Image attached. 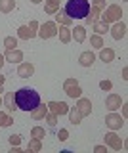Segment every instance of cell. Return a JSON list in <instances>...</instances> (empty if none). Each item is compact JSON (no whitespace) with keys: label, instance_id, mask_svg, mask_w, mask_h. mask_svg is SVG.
<instances>
[{"label":"cell","instance_id":"1","mask_svg":"<svg viewBox=\"0 0 128 153\" xmlns=\"http://www.w3.org/2000/svg\"><path fill=\"white\" fill-rule=\"evenodd\" d=\"M40 103V96L33 88H19L16 92V105L21 111H33Z\"/></svg>","mask_w":128,"mask_h":153},{"label":"cell","instance_id":"2","mask_svg":"<svg viewBox=\"0 0 128 153\" xmlns=\"http://www.w3.org/2000/svg\"><path fill=\"white\" fill-rule=\"evenodd\" d=\"M63 10L71 19H84L90 12V2L88 0H69Z\"/></svg>","mask_w":128,"mask_h":153},{"label":"cell","instance_id":"3","mask_svg":"<svg viewBox=\"0 0 128 153\" xmlns=\"http://www.w3.org/2000/svg\"><path fill=\"white\" fill-rule=\"evenodd\" d=\"M121 16H122L121 6L109 4V6H105V10L99 13V19H101L103 23H107V25H111V23H115V21H121Z\"/></svg>","mask_w":128,"mask_h":153},{"label":"cell","instance_id":"4","mask_svg":"<svg viewBox=\"0 0 128 153\" xmlns=\"http://www.w3.org/2000/svg\"><path fill=\"white\" fill-rule=\"evenodd\" d=\"M63 92L69 96V98H73V100H77L82 96V88H80V84H78V80L77 79H65V82H63Z\"/></svg>","mask_w":128,"mask_h":153},{"label":"cell","instance_id":"5","mask_svg":"<svg viewBox=\"0 0 128 153\" xmlns=\"http://www.w3.org/2000/svg\"><path fill=\"white\" fill-rule=\"evenodd\" d=\"M36 36H40L42 40H48V38L58 36V23H55V21H46V23H42V25L38 27Z\"/></svg>","mask_w":128,"mask_h":153},{"label":"cell","instance_id":"6","mask_svg":"<svg viewBox=\"0 0 128 153\" xmlns=\"http://www.w3.org/2000/svg\"><path fill=\"white\" fill-rule=\"evenodd\" d=\"M103 143H105L107 147H111V149H115V151H121L122 147H124V142L121 140V136H118V134H115V130H111V132L105 134Z\"/></svg>","mask_w":128,"mask_h":153},{"label":"cell","instance_id":"7","mask_svg":"<svg viewBox=\"0 0 128 153\" xmlns=\"http://www.w3.org/2000/svg\"><path fill=\"white\" fill-rule=\"evenodd\" d=\"M105 124H107L109 130H121V128L124 126V119H122L118 113L111 111V113L105 115Z\"/></svg>","mask_w":128,"mask_h":153},{"label":"cell","instance_id":"8","mask_svg":"<svg viewBox=\"0 0 128 153\" xmlns=\"http://www.w3.org/2000/svg\"><path fill=\"white\" fill-rule=\"evenodd\" d=\"M109 31H111V36L115 40H121V38L126 36V23L124 21H115L109 25Z\"/></svg>","mask_w":128,"mask_h":153},{"label":"cell","instance_id":"9","mask_svg":"<svg viewBox=\"0 0 128 153\" xmlns=\"http://www.w3.org/2000/svg\"><path fill=\"white\" fill-rule=\"evenodd\" d=\"M75 107L78 109V113L82 115V119L90 117V113H92V102H90L88 98H82V96L77 98V105H75Z\"/></svg>","mask_w":128,"mask_h":153},{"label":"cell","instance_id":"10","mask_svg":"<svg viewBox=\"0 0 128 153\" xmlns=\"http://www.w3.org/2000/svg\"><path fill=\"white\" fill-rule=\"evenodd\" d=\"M121 105H122V98L118 94H115V92H111L105 98V107L109 109V111H117Z\"/></svg>","mask_w":128,"mask_h":153},{"label":"cell","instance_id":"11","mask_svg":"<svg viewBox=\"0 0 128 153\" xmlns=\"http://www.w3.org/2000/svg\"><path fill=\"white\" fill-rule=\"evenodd\" d=\"M46 105H48V111L55 113L58 117L67 115V111H69V105L65 103V102H50V103H46Z\"/></svg>","mask_w":128,"mask_h":153},{"label":"cell","instance_id":"12","mask_svg":"<svg viewBox=\"0 0 128 153\" xmlns=\"http://www.w3.org/2000/svg\"><path fill=\"white\" fill-rule=\"evenodd\" d=\"M17 75H19L21 79H29V76L35 75V65L29 63V61H21L19 67H17Z\"/></svg>","mask_w":128,"mask_h":153},{"label":"cell","instance_id":"13","mask_svg":"<svg viewBox=\"0 0 128 153\" xmlns=\"http://www.w3.org/2000/svg\"><path fill=\"white\" fill-rule=\"evenodd\" d=\"M4 59L10 61V63H21L23 61V52L21 50H6V54H4Z\"/></svg>","mask_w":128,"mask_h":153},{"label":"cell","instance_id":"14","mask_svg":"<svg viewBox=\"0 0 128 153\" xmlns=\"http://www.w3.org/2000/svg\"><path fill=\"white\" fill-rule=\"evenodd\" d=\"M94 61H96V54H94V52H90V50L82 52V54L78 56V63L82 65V67H92Z\"/></svg>","mask_w":128,"mask_h":153},{"label":"cell","instance_id":"15","mask_svg":"<svg viewBox=\"0 0 128 153\" xmlns=\"http://www.w3.org/2000/svg\"><path fill=\"white\" fill-rule=\"evenodd\" d=\"M2 105L8 109V113H13L17 109V105H16V94H13V92H6V96H4V100H2Z\"/></svg>","mask_w":128,"mask_h":153},{"label":"cell","instance_id":"16","mask_svg":"<svg viewBox=\"0 0 128 153\" xmlns=\"http://www.w3.org/2000/svg\"><path fill=\"white\" fill-rule=\"evenodd\" d=\"M29 113H31V117L35 119V121H42V119H44V115L48 113V105H46V103H38V105H36L33 111H29Z\"/></svg>","mask_w":128,"mask_h":153},{"label":"cell","instance_id":"17","mask_svg":"<svg viewBox=\"0 0 128 153\" xmlns=\"http://www.w3.org/2000/svg\"><path fill=\"white\" fill-rule=\"evenodd\" d=\"M99 59H101L103 63H111V61L115 59V50H113V48H107V46L99 48Z\"/></svg>","mask_w":128,"mask_h":153},{"label":"cell","instance_id":"18","mask_svg":"<svg viewBox=\"0 0 128 153\" xmlns=\"http://www.w3.org/2000/svg\"><path fill=\"white\" fill-rule=\"evenodd\" d=\"M58 35H59V40L63 42V44H69V42L73 40V36H71V29L67 25H59L58 27Z\"/></svg>","mask_w":128,"mask_h":153},{"label":"cell","instance_id":"19","mask_svg":"<svg viewBox=\"0 0 128 153\" xmlns=\"http://www.w3.org/2000/svg\"><path fill=\"white\" fill-rule=\"evenodd\" d=\"M71 36H73L77 42H84L86 40V27L77 25L75 29H71Z\"/></svg>","mask_w":128,"mask_h":153},{"label":"cell","instance_id":"20","mask_svg":"<svg viewBox=\"0 0 128 153\" xmlns=\"http://www.w3.org/2000/svg\"><path fill=\"white\" fill-rule=\"evenodd\" d=\"M54 16H55V23H59V25H67L69 27L71 23H73V19H71L67 13H65V10H61V8L54 13Z\"/></svg>","mask_w":128,"mask_h":153},{"label":"cell","instance_id":"21","mask_svg":"<svg viewBox=\"0 0 128 153\" xmlns=\"http://www.w3.org/2000/svg\"><path fill=\"white\" fill-rule=\"evenodd\" d=\"M59 4H61V0H44V12L48 16H54L59 10Z\"/></svg>","mask_w":128,"mask_h":153},{"label":"cell","instance_id":"22","mask_svg":"<svg viewBox=\"0 0 128 153\" xmlns=\"http://www.w3.org/2000/svg\"><path fill=\"white\" fill-rule=\"evenodd\" d=\"M90 27H92V31L96 33V35H105V33L109 31V25H107V23H103L101 19H99V21H96V23H92Z\"/></svg>","mask_w":128,"mask_h":153},{"label":"cell","instance_id":"23","mask_svg":"<svg viewBox=\"0 0 128 153\" xmlns=\"http://www.w3.org/2000/svg\"><path fill=\"white\" fill-rule=\"evenodd\" d=\"M99 10H96V8H92L90 6V12H88V16L84 17V21H86V25H92V23H96V21H99Z\"/></svg>","mask_w":128,"mask_h":153},{"label":"cell","instance_id":"24","mask_svg":"<svg viewBox=\"0 0 128 153\" xmlns=\"http://www.w3.org/2000/svg\"><path fill=\"white\" fill-rule=\"evenodd\" d=\"M27 151H33V153L42 151V140H38V138H31L29 143H27Z\"/></svg>","mask_w":128,"mask_h":153},{"label":"cell","instance_id":"25","mask_svg":"<svg viewBox=\"0 0 128 153\" xmlns=\"http://www.w3.org/2000/svg\"><path fill=\"white\" fill-rule=\"evenodd\" d=\"M67 115H69V121L73 123V124H80V121H82V115L78 113V109H77V107H69Z\"/></svg>","mask_w":128,"mask_h":153},{"label":"cell","instance_id":"26","mask_svg":"<svg viewBox=\"0 0 128 153\" xmlns=\"http://www.w3.org/2000/svg\"><path fill=\"white\" fill-rule=\"evenodd\" d=\"M16 8V0H0V12L2 13H10Z\"/></svg>","mask_w":128,"mask_h":153},{"label":"cell","instance_id":"27","mask_svg":"<svg viewBox=\"0 0 128 153\" xmlns=\"http://www.w3.org/2000/svg\"><path fill=\"white\" fill-rule=\"evenodd\" d=\"M17 38H23V40H29V38H35V35L31 33V29L27 25H21L17 29Z\"/></svg>","mask_w":128,"mask_h":153},{"label":"cell","instance_id":"28","mask_svg":"<svg viewBox=\"0 0 128 153\" xmlns=\"http://www.w3.org/2000/svg\"><path fill=\"white\" fill-rule=\"evenodd\" d=\"M13 124V117L10 113H6V111H0V126H4V128H8V126H12Z\"/></svg>","mask_w":128,"mask_h":153},{"label":"cell","instance_id":"29","mask_svg":"<svg viewBox=\"0 0 128 153\" xmlns=\"http://www.w3.org/2000/svg\"><path fill=\"white\" fill-rule=\"evenodd\" d=\"M90 44H92L94 50H99V48H103V46H105V44H103V38H101V35H96V33H94V35L90 36Z\"/></svg>","mask_w":128,"mask_h":153},{"label":"cell","instance_id":"30","mask_svg":"<svg viewBox=\"0 0 128 153\" xmlns=\"http://www.w3.org/2000/svg\"><path fill=\"white\" fill-rule=\"evenodd\" d=\"M4 48L6 50H16L17 48V36H6L4 38Z\"/></svg>","mask_w":128,"mask_h":153},{"label":"cell","instance_id":"31","mask_svg":"<svg viewBox=\"0 0 128 153\" xmlns=\"http://www.w3.org/2000/svg\"><path fill=\"white\" fill-rule=\"evenodd\" d=\"M44 136H46V130L42 126H33L31 128V138H38V140H42Z\"/></svg>","mask_w":128,"mask_h":153},{"label":"cell","instance_id":"32","mask_svg":"<svg viewBox=\"0 0 128 153\" xmlns=\"http://www.w3.org/2000/svg\"><path fill=\"white\" fill-rule=\"evenodd\" d=\"M44 121L50 124V126H55V124H58V115L55 113H52V111H48L44 115Z\"/></svg>","mask_w":128,"mask_h":153},{"label":"cell","instance_id":"33","mask_svg":"<svg viewBox=\"0 0 128 153\" xmlns=\"http://www.w3.org/2000/svg\"><path fill=\"white\" fill-rule=\"evenodd\" d=\"M105 0H92V8H96V10H99V12H103L105 10Z\"/></svg>","mask_w":128,"mask_h":153},{"label":"cell","instance_id":"34","mask_svg":"<svg viewBox=\"0 0 128 153\" xmlns=\"http://www.w3.org/2000/svg\"><path fill=\"white\" fill-rule=\"evenodd\" d=\"M8 142H10V146H21V136L19 134H12L8 138Z\"/></svg>","mask_w":128,"mask_h":153},{"label":"cell","instance_id":"35","mask_svg":"<svg viewBox=\"0 0 128 153\" xmlns=\"http://www.w3.org/2000/svg\"><path fill=\"white\" fill-rule=\"evenodd\" d=\"M99 88L105 90V92H111V90H113V82H111V80H101V82H99Z\"/></svg>","mask_w":128,"mask_h":153},{"label":"cell","instance_id":"36","mask_svg":"<svg viewBox=\"0 0 128 153\" xmlns=\"http://www.w3.org/2000/svg\"><path fill=\"white\" fill-rule=\"evenodd\" d=\"M27 27H29L31 33L36 36V33H38V27H40V25H38V21H35V19H33V21H29V25H27Z\"/></svg>","mask_w":128,"mask_h":153},{"label":"cell","instance_id":"37","mask_svg":"<svg viewBox=\"0 0 128 153\" xmlns=\"http://www.w3.org/2000/svg\"><path fill=\"white\" fill-rule=\"evenodd\" d=\"M58 138H59V142H65L69 138V130L67 128H61V130L58 132Z\"/></svg>","mask_w":128,"mask_h":153},{"label":"cell","instance_id":"38","mask_svg":"<svg viewBox=\"0 0 128 153\" xmlns=\"http://www.w3.org/2000/svg\"><path fill=\"white\" fill-rule=\"evenodd\" d=\"M94 151H96V153H107V146H105V143H103V146H96Z\"/></svg>","mask_w":128,"mask_h":153},{"label":"cell","instance_id":"39","mask_svg":"<svg viewBox=\"0 0 128 153\" xmlns=\"http://www.w3.org/2000/svg\"><path fill=\"white\" fill-rule=\"evenodd\" d=\"M121 107H122V119H126V113H128V105H126L124 102H122V105H121Z\"/></svg>","mask_w":128,"mask_h":153},{"label":"cell","instance_id":"40","mask_svg":"<svg viewBox=\"0 0 128 153\" xmlns=\"http://www.w3.org/2000/svg\"><path fill=\"white\" fill-rule=\"evenodd\" d=\"M4 80H6V79H4V76H2V75H0V94H2V92H4Z\"/></svg>","mask_w":128,"mask_h":153},{"label":"cell","instance_id":"41","mask_svg":"<svg viewBox=\"0 0 128 153\" xmlns=\"http://www.w3.org/2000/svg\"><path fill=\"white\" fill-rule=\"evenodd\" d=\"M12 153H21V147L19 146H12Z\"/></svg>","mask_w":128,"mask_h":153},{"label":"cell","instance_id":"42","mask_svg":"<svg viewBox=\"0 0 128 153\" xmlns=\"http://www.w3.org/2000/svg\"><path fill=\"white\" fill-rule=\"evenodd\" d=\"M4 63H6V59H4V54H0V69L4 67Z\"/></svg>","mask_w":128,"mask_h":153},{"label":"cell","instance_id":"43","mask_svg":"<svg viewBox=\"0 0 128 153\" xmlns=\"http://www.w3.org/2000/svg\"><path fill=\"white\" fill-rule=\"evenodd\" d=\"M126 75H128V69H126V67H124V69H122V80H126V79H128Z\"/></svg>","mask_w":128,"mask_h":153},{"label":"cell","instance_id":"44","mask_svg":"<svg viewBox=\"0 0 128 153\" xmlns=\"http://www.w3.org/2000/svg\"><path fill=\"white\" fill-rule=\"evenodd\" d=\"M33 4H40V2H44V0H31Z\"/></svg>","mask_w":128,"mask_h":153},{"label":"cell","instance_id":"45","mask_svg":"<svg viewBox=\"0 0 128 153\" xmlns=\"http://www.w3.org/2000/svg\"><path fill=\"white\" fill-rule=\"evenodd\" d=\"M0 105H2V98H0Z\"/></svg>","mask_w":128,"mask_h":153},{"label":"cell","instance_id":"46","mask_svg":"<svg viewBox=\"0 0 128 153\" xmlns=\"http://www.w3.org/2000/svg\"><path fill=\"white\" fill-rule=\"evenodd\" d=\"M124 2H126V0H124Z\"/></svg>","mask_w":128,"mask_h":153}]
</instances>
